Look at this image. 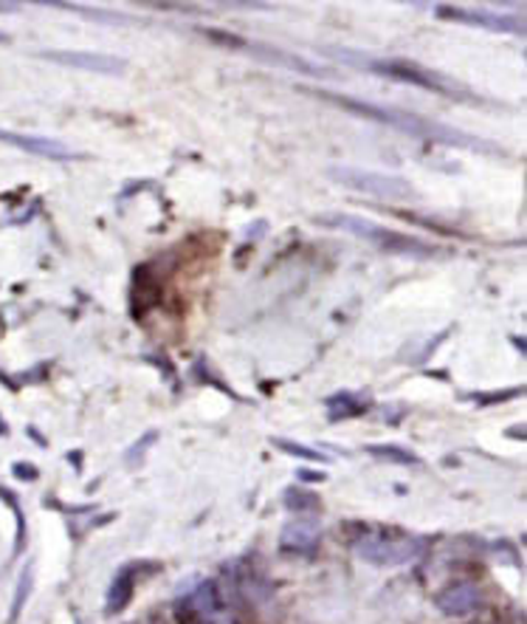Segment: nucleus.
<instances>
[{
  "mask_svg": "<svg viewBox=\"0 0 527 624\" xmlns=\"http://www.w3.org/2000/svg\"><path fill=\"white\" fill-rule=\"evenodd\" d=\"M316 224L333 226V230L352 232V235H358L361 241H367V244H375L378 249L392 252V255L429 257L431 252H435L431 246L415 241V237L401 235V232L384 230V226L372 224V221H365V218H358V215H345V212H325V215L316 218Z\"/></svg>",
  "mask_w": 527,
  "mask_h": 624,
  "instance_id": "f257e3e1",
  "label": "nucleus"
},
{
  "mask_svg": "<svg viewBox=\"0 0 527 624\" xmlns=\"http://www.w3.org/2000/svg\"><path fill=\"white\" fill-rule=\"evenodd\" d=\"M322 99H333L336 105L347 108V111L358 113V116H367V119H375V122H384V125L397 127V131H406V133H417V136H431V138H451V142H460V145H469V147H480V142L474 138L462 136V133H451L446 127H437L424 122V119L410 116V113H401V111H392V108H378L370 105V102H361V99H352V97H339V93H316Z\"/></svg>",
  "mask_w": 527,
  "mask_h": 624,
  "instance_id": "f03ea898",
  "label": "nucleus"
},
{
  "mask_svg": "<svg viewBox=\"0 0 527 624\" xmlns=\"http://www.w3.org/2000/svg\"><path fill=\"white\" fill-rule=\"evenodd\" d=\"M421 551V539L412 537V534L395 532V528H386V532H367L365 537L356 543V554L365 562L378 568H395L406 566Z\"/></svg>",
  "mask_w": 527,
  "mask_h": 624,
  "instance_id": "7ed1b4c3",
  "label": "nucleus"
},
{
  "mask_svg": "<svg viewBox=\"0 0 527 624\" xmlns=\"http://www.w3.org/2000/svg\"><path fill=\"white\" fill-rule=\"evenodd\" d=\"M330 178H336L339 185L350 187L356 192H365L372 198H410L412 185L397 176H386V172H370L356 170V167H330Z\"/></svg>",
  "mask_w": 527,
  "mask_h": 624,
  "instance_id": "20e7f679",
  "label": "nucleus"
},
{
  "mask_svg": "<svg viewBox=\"0 0 527 624\" xmlns=\"http://www.w3.org/2000/svg\"><path fill=\"white\" fill-rule=\"evenodd\" d=\"M358 66H367L370 71L386 74V77L397 79V82H412V86L429 88V91H442V93H455V88L446 82L437 74L426 71V68L415 66V63H406V59H367V63H358Z\"/></svg>",
  "mask_w": 527,
  "mask_h": 624,
  "instance_id": "39448f33",
  "label": "nucleus"
},
{
  "mask_svg": "<svg viewBox=\"0 0 527 624\" xmlns=\"http://www.w3.org/2000/svg\"><path fill=\"white\" fill-rule=\"evenodd\" d=\"M437 18L457 20V23H469V26L489 29L500 34H522L525 32V20L514 14L489 12V9H457V7H437Z\"/></svg>",
  "mask_w": 527,
  "mask_h": 624,
  "instance_id": "423d86ee",
  "label": "nucleus"
},
{
  "mask_svg": "<svg viewBox=\"0 0 527 624\" xmlns=\"http://www.w3.org/2000/svg\"><path fill=\"white\" fill-rule=\"evenodd\" d=\"M435 605L442 616H471V613L482 605V593L480 588L471 586V582H457V586H449L446 591L437 593Z\"/></svg>",
  "mask_w": 527,
  "mask_h": 624,
  "instance_id": "0eeeda50",
  "label": "nucleus"
},
{
  "mask_svg": "<svg viewBox=\"0 0 527 624\" xmlns=\"http://www.w3.org/2000/svg\"><path fill=\"white\" fill-rule=\"evenodd\" d=\"M40 57L52 59V63H63V66L82 68V71L93 74H122L127 63L111 54H93V52H43Z\"/></svg>",
  "mask_w": 527,
  "mask_h": 624,
  "instance_id": "6e6552de",
  "label": "nucleus"
},
{
  "mask_svg": "<svg viewBox=\"0 0 527 624\" xmlns=\"http://www.w3.org/2000/svg\"><path fill=\"white\" fill-rule=\"evenodd\" d=\"M0 142L18 147V151L34 153V156L43 158H57V161H68V158H79V153H74L71 147L57 142V138H43V136H23V133H9L0 131Z\"/></svg>",
  "mask_w": 527,
  "mask_h": 624,
  "instance_id": "1a4fd4ad",
  "label": "nucleus"
},
{
  "mask_svg": "<svg viewBox=\"0 0 527 624\" xmlns=\"http://www.w3.org/2000/svg\"><path fill=\"white\" fill-rule=\"evenodd\" d=\"M322 543V532L316 523L311 520H296V523H288L282 528L280 548L288 554H311L316 551V546Z\"/></svg>",
  "mask_w": 527,
  "mask_h": 624,
  "instance_id": "9d476101",
  "label": "nucleus"
},
{
  "mask_svg": "<svg viewBox=\"0 0 527 624\" xmlns=\"http://www.w3.org/2000/svg\"><path fill=\"white\" fill-rule=\"evenodd\" d=\"M133 591H136V568L124 566L122 571L113 577L111 591H108V605H104L108 616H116V613H122L124 608L131 605Z\"/></svg>",
  "mask_w": 527,
  "mask_h": 624,
  "instance_id": "9b49d317",
  "label": "nucleus"
},
{
  "mask_svg": "<svg viewBox=\"0 0 527 624\" xmlns=\"http://www.w3.org/2000/svg\"><path fill=\"white\" fill-rule=\"evenodd\" d=\"M327 410H330L333 421H345L352 415H361L365 410H370V399H361L358 393H336L325 401Z\"/></svg>",
  "mask_w": 527,
  "mask_h": 624,
  "instance_id": "f8f14e48",
  "label": "nucleus"
},
{
  "mask_svg": "<svg viewBox=\"0 0 527 624\" xmlns=\"http://www.w3.org/2000/svg\"><path fill=\"white\" fill-rule=\"evenodd\" d=\"M282 503L291 512H319L322 509V498L316 492L305 487H291L285 494H282Z\"/></svg>",
  "mask_w": 527,
  "mask_h": 624,
  "instance_id": "ddd939ff",
  "label": "nucleus"
},
{
  "mask_svg": "<svg viewBox=\"0 0 527 624\" xmlns=\"http://www.w3.org/2000/svg\"><path fill=\"white\" fill-rule=\"evenodd\" d=\"M367 453L378 460L395 464V467H415V464H421L417 455L406 453V449H401V447H392V444H386V447H367Z\"/></svg>",
  "mask_w": 527,
  "mask_h": 624,
  "instance_id": "4468645a",
  "label": "nucleus"
},
{
  "mask_svg": "<svg viewBox=\"0 0 527 624\" xmlns=\"http://www.w3.org/2000/svg\"><path fill=\"white\" fill-rule=\"evenodd\" d=\"M273 447L282 449L285 455H293V458L313 460V464H325L327 460L319 449H311V447H305V444H293V441H288V438H273Z\"/></svg>",
  "mask_w": 527,
  "mask_h": 624,
  "instance_id": "2eb2a0df",
  "label": "nucleus"
},
{
  "mask_svg": "<svg viewBox=\"0 0 527 624\" xmlns=\"http://www.w3.org/2000/svg\"><path fill=\"white\" fill-rule=\"evenodd\" d=\"M32 586H34V568L29 566L26 571L20 573V582H18V591H14V605H12V613H9V622H18L20 611H23V605H26L29 593H32Z\"/></svg>",
  "mask_w": 527,
  "mask_h": 624,
  "instance_id": "dca6fc26",
  "label": "nucleus"
},
{
  "mask_svg": "<svg viewBox=\"0 0 527 624\" xmlns=\"http://www.w3.org/2000/svg\"><path fill=\"white\" fill-rule=\"evenodd\" d=\"M14 478L20 480H37V469L23 467V464H14Z\"/></svg>",
  "mask_w": 527,
  "mask_h": 624,
  "instance_id": "f3484780",
  "label": "nucleus"
},
{
  "mask_svg": "<svg viewBox=\"0 0 527 624\" xmlns=\"http://www.w3.org/2000/svg\"><path fill=\"white\" fill-rule=\"evenodd\" d=\"M296 478L311 480V483H322V480H327V475L325 472H307V469H300V472H296Z\"/></svg>",
  "mask_w": 527,
  "mask_h": 624,
  "instance_id": "a211bd4d",
  "label": "nucleus"
},
{
  "mask_svg": "<svg viewBox=\"0 0 527 624\" xmlns=\"http://www.w3.org/2000/svg\"><path fill=\"white\" fill-rule=\"evenodd\" d=\"M7 12H18V7H14V3H0V14H7Z\"/></svg>",
  "mask_w": 527,
  "mask_h": 624,
  "instance_id": "6ab92c4d",
  "label": "nucleus"
},
{
  "mask_svg": "<svg viewBox=\"0 0 527 624\" xmlns=\"http://www.w3.org/2000/svg\"><path fill=\"white\" fill-rule=\"evenodd\" d=\"M0 43H7V34H3V32H0Z\"/></svg>",
  "mask_w": 527,
  "mask_h": 624,
  "instance_id": "aec40b11",
  "label": "nucleus"
},
{
  "mask_svg": "<svg viewBox=\"0 0 527 624\" xmlns=\"http://www.w3.org/2000/svg\"><path fill=\"white\" fill-rule=\"evenodd\" d=\"M474 624H476V622H474ZM480 624H485V622H480Z\"/></svg>",
  "mask_w": 527,
  "mask_h": 624,
  "instance_id": "412c9836",
  "label": "nucleus"
}]
</instances>
